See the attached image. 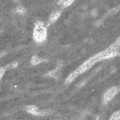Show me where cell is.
Here are the masks:
<instances>
[{"label":"cell","mask_w":120,"mask_h":120,"mask_svg":"<svg viewBox=\"0 0 120 120\" xmlns=\"http://www.w3.org/2000/svg\"><path fill=\"white\" fill-rule=\"evenodd\" d=\"M109 120H120V110L115 111L114 113L110 116Z\"/></svg>","instance_id":"9c48e42d"},{"label":"cell","mask_w":120,"mask_h":120,"mask_svg":"<svg viewBox=\"0 0 120 120\" xmlns=\"http://www.w3.org/2000/svg\"><path fill=\"white\" fill-rule=\"evenodd\" d=\"M47 76H50V77H53V78H57L59 75H60V71H59V68H55L53 69L52 71H50V72H48Z\"/></svg>","instance_id":"ba28073f"},{"label":"cell","mask_w":120,"mask_h":120,"mask_svg":"<svg viewBox=\"0 0 120 120\" xmlns=\"http://www.w3.org/2000/svg\"><path fill=\"white\" fill-rule=\"evenodd\" d=\"M5 71H6V68H4V67H1V68H0V80H1L2 77L4 76Z\"/></svg>","instance_id":"8fae6325"},{"label":"cell","mask_w":120,"mask_h":120,"mask_svg":"<svg viewBox=\"0 0 120 120\" xmlns=\"http://www.w3.org/2000/svg\"><path fill=\"white\" fill-rule=\"evenodd\" d=\"M60 15H61V11H53L50 16H49V20H48V25L50 24H53L54 22H56L58 20V18L60 17Z\"/></svg>","instance_id":"5b68a950"},{"label":"cell","mask_w":120,"mask_h":120,"mask_svg":"<svg viewBox=\"0 0 120 120\" xmlns=\"http://www.w3.org/2000/svg\"><path fill=\"white\" fill-rule=\"evenodd\" d=\"M25 111L28 112L29 114H32L33 116H44L48 113V111L40 109L39 107L35 106V105H27V106H25Z\"/></svg>","instance_id":"277c9868"},{"label":"cell","mask_w":120,"mask_h":120,"mask_svg":"<svg viewBox=\"0 0 120 120\" xmlns=\"http://www.w3.org/2000/svg\"><path fill=\"white\" fill-rule=\"evenodd\" d=\"M32 38L37 44H42L47 40V26L42 21H36L33 27Z\"/></svg>","instance_id":"7a4b0ae2"},{"label":"cell","mask_w":120,"mask_h":120,"mask_svg":"<svg viewBox=\"0 0 120 120\" xmlns=\"http://www.w3.org/2000/svg\"><path fill=\"white\" fill-rule=\"evenodd\" d=\"M42 62H44V60L42 58H40L39 56H37V55L32 56L31 60H30V63H31L32 65H38V64H40V63H42Z\"/></svg>","instance_id":"52a82bcc"},{"label":"cell","mask_w":120,"mask_h":120,"mask_svg":"<svg viewBox=\"0 0 120 120\" xmlns=\"http://www.w3.org/2000/svg\"><path fill=\"white\" fill-rule=\"evenodd\" d=\"M16 66H17V63H13V64H11V65H8V66H7V68H8V69H11L12 67H16Z\"/></svg>","instance_id":"4fadbf2b"},{"label":"cell","mask_w":120,"mask_h":120,"mask_svg":"<svg viewBox=\"0 0 120 120\" xmlns=\"http://www.w3.org/2000/svg\"><path fill=\"white\" fill-rule=\"evenodd\" d=\"M118 92H119V87H117V86H113V87H110L109 89H107L103 95V102L108 103L117 95Z\"/></svg>","instance_id":"3957f363"},{"label":"cell","mask_w":120,"mask_h":120,"mask_svg":"<svg viewBox=\"0 0 120 120\" xmlns=\"http://www.w3.org/2000/svg\"><path fill=\"white\" fill-rule=\"evenodd\" d=\"M118 54H119V47L115 46L114 44H112L111 46L106 48V49L103 50V51L99 52V53H97L96 55H93L92 57H90L89 59L86 60L84 63H82L79 67H77L73 72H71L68 76H67L66 80H65V83L66 84L71 83V82H72L76 77L80 76L81 74H83L84 72H86L89 68H91V67L94 65L96 62L113 58V57H115V56H117Z\"/></svg>","instance_id":"6da1fadb"},{"label":"cell","mask_w":120,"mask_h":120,"mask_svg":"<svg viewBox=\"0 0 120 120\" xmlns=\"http://www.w3.org/2000/svg\"><path fill=\"white\" fill-rule=\"evenodd\" d=\"M73 0H60V1L57 2V5L60 6V7H62V8H65V7H68L70 6L71 4H73Z\"/></svg>","instance_id":"8992f818"},{"label":"cell","mask_w":120,"mask_h":120,"mask_svg":"<svg viewBox=\"0 0 120 120\" xmlns=\"http://www.w3.org/2000/svg\"><path fill=\"white\" fill-rule=\"evenodd\" d=\"M15 13H17V14H25V8L23 6H21V5H18L16 7V9H15Z\"/></svg>","instance_id":"30bf717a"},{"label":"cell","mask_w":120,"mask_h":120,"mask_svg":"<svg viewBox=\"0 0 120 120\" xmlns=\"http://www.w3.org/2000/svg\"><path fill=\"white\" fill-rule=\"evenodd\" d=\"M113 44L115 45V46H117V47H119V46H120V36L118 37V39L116 40V41H115V42H114Z\"/></svg>","instance_id":"7c38bea8"}]
</instances>
